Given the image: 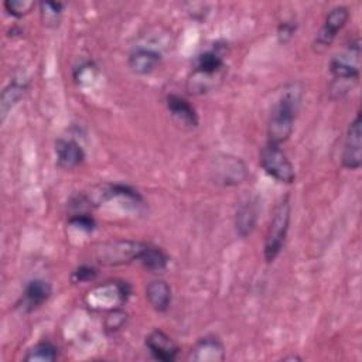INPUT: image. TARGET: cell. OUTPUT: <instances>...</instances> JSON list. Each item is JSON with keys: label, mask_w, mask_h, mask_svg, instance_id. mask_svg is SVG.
<instances>
[{"label": "cell", "mask_w": 362, "mask_h": 362, "mask_svg": "<svg viewBox=\"0 0 362 362\" xmlns=\"http://www.w3.org/2000/svg\"><path fill=\"white\" fill-rule=\"evenodd\" d=\"M301 102V88L297 83H290L284 88L279 99L272 107L267 122L269 141L281 144L294 130V122Z\"/></svg>", "instance_id": "6da1fadb"}, {"label": "cell", "mask_w": 362, "mask_h": 362, "mask_svg": "<svg viewBox=\"0 0 362 362\" xmlns=\"http://www.w3.org/2000/svg\"><path fill=\"white\" fill-rule=\"evenodd\" d=\"M359 58L361 41L359 38L351 40L341 52L335 54L329 61V72L332 75L331 96L341 99L354 89L359 79Z\"/></svg>", "instance_id": "7a4b0ae2"}, {"label": "cell", "mask_w": 362, "mask_h": 362, "mask_svg": "<svg viewBox=\"0 0 362 362\" xmlns=\"http://www.w3.org/2000/svg\"><path fill=\"white\" fill-rule=\"evenodd\" d=\"M290 219H291V204H290V197L286 195L276 205L267 232H266L263 253L267 263H272L280 255L288 228H290Z\"/></svg>", "instance_id": "3957f363"}, {"label": "cell", "mask_w": 362, "mask_h": 362, "mask_svg": "<svg viewBox=\"0 0 362 362\" xmlns=\"http://www.w3.org/2000/svg\"><path fill=\"white\" fill-rule=\"evenodd\" d=\"M259 164L267 175L279 182L291 184L296 180L294 165L288 160L287 154L281 150L280 144L267 141L259 153Z\"/></svg>", "instance_id": "277c9868"}, {"label": "cell", "mask_w": 362, "mask_h": 362, "mask_svg": "<svg viewBox=\"0 0 362 362\" xmlns=\"http://www.w3.org/2000/svg\"><path fill=\"white\" fill-rule=\"evenodd\" d=\"M211 175L215 184L232 187L243 182L247 177V168L239 157L221 154L214 157L211 165Z\"/></svg>", "instance_id": "5b68a950"}, {"label": "cell", "mask_w": 362, "mask_h": 362, "mask_svg": "<svg viewBox=\"0 0 362 362\" xmlns=\"http://www.w3.org/2000/svg\"><path fill=\"white\" fill-rule=\"evenodd\" d=\"M348 18H349V11L345 6L332 7L327 13L324 18V24L313 41V49L318 54L327 51L334 42V40L337 38V34L345 27Z\"/></svg>", "instance_id": "8992f818"}, {"label": "cell", "mask_w": 362, "mask_h": 362, "mask_svg": "<svg viewBox=\"0 0 362 362\" xmlns=\"http://www.w3.org/2000/svg\"><path fill=\"white\" fill-rule=\"evenodd\" d=\"M342 165L348 170H358L362 165V119L361 112L349 123L344 146H342Z\"/></svg>", "instance_id": "52a82bcc"}, {"label": "cell", "mask_w": 362, "mask_h": 362, "mask_svg": "<svg viewBox=\"0 0 362 362\" xmlns=\"http://www.w3.org/2000/svg\"><path fill=\"white\" fill-rule=\"evenodd\" d=\"M225 49L221 45H214L212 48L197 55L194 61V75L198 76L199 85L195 88L198 90L202 89V82H209L214 76H216L225 66Z\"/></svg>", "instance_id": "ba28073f"}, {"label": "cell", "mask_w": 362, "mask_h": 362, "mask_svg": "<svg viewBox=\"0 0 362 362\" xmlns=\"http://www.w3.org/2000/svg\"><path fill=\"white\" fill-rule=\"evenodd\" d=\"M143 246L144 243L141 242H130V240L115 242V243H110L109 247L103 246V249H99L98 259L100 263H105V264H122V263L139 259Z\"/></svg>", "instance_id": "9c48e42d"}, {"label": "cell", "mask_w": 362, "mask_h": 362, "mask_svg": "<svg viewBox=\"0 0 362 362\" xmlns=\"http://www.w3.org/2000/svg\"><path fill=\"white\" fill-rule=\"evenodd\" d=\"M148 352L151 354V356L157 361L161 362H173L177 359L178 356V351L180 348L177 346V344L173 341V338L170 335H167L164 331L161 329H154L151 331L144 341Z\"/></svg>", "instance_id": "30bf717a"}, {"label": "cell", "mask_w": 362, "mask_h": 362, "mask_svg": "<svg viewBox=\"0 0 362 362\" xmlns=\"http://www.w3.org/2000/svg\"><path fill=\"white\" fill-rule=\"evenodd\" d=\"M161 52L153 47L136 45L127 58L129 68L137 75H148L158 68Z\"/></svg>", "instance_id": "8fae6325"}, {"label": "cell", "mask_w": 362, "mask_h": 362, "mask_svg": "<svg viewBox=\"0 0 362 362\" xmlns=\"http://www.w3.org/2000/svg\"><path fill=\"white\" fill-rule=\"evenodd\" d=\"M187 359L197 361V362L223 361L225 359V346L219 338H216L214 335H206L204 338H199L194 344Z\"/></svg>", "instance_id": "7c38bea8"}, {"label": "cell", "mask_w": 362, "mask_h": 362, "mask_svg": "<svg viewBox=\"0 0 362 362\" xmlns=\"http://www.w3.org/2000/svg\"><path fill=\"white\" fill-rule=\"evenodd\" d=\"M167 109L170 115L184 127L187 129H194L198 126L199 119L197 115L195 107L182 96L171 93L165 99Z\"/></svg>", "instance_id": "4fadbf2b"}, {"label": "cell", "mask_w": 362, "mask_h": 362, "mask_svg": "<svg viewBox=\"0 0 362 362\" xmlns=\"http://www.w3.org/2000/svg\"><path fill=\"white\" fill-rule=\"evenodd\" d=\"M52 294V287L48 281L41 279H34L28 281V284L24 288L21 303L18 304L20 308L25 313H30L40 305H42Z\"/></svg>", "instance_id": "5bb4252c"}, {"label": "cell", "mask_w": 362, "mask_h": 362, "mask_svg": "<svg viewBox=\"0 0 362 362\" xmlns=\"http://www.w3.org/2000/svg\"><path fill=\"white\" fill-rule=\"evenodd\" d=\"M55 156L57 164L64 170H72L82 164L85 158V153L82 147L69 139H58L55 141Z\"/></svg>", "instance_id": "9a60e30c"}, {"label": "cell", "mask_w": 362, "mask_h": 362, "mask_svg": "<svg viewBox=\"0 0 362 362\" xmlns=\"http://www.w3.org/2000/svg\"><path fill=\"white\" fill-rule=\"evenodd\" d=\"M257 214H259V209H257L256 199L247 198L246 201L240 202L235 214V229L240 238H246L255 230L256 222H257Z\"/></svg>", "instance_id": "2e32d148"}, {"label": "cell", "mask_w": 362, "mask_h": 362, "mask_svg": "<svg viewBox=\"0 0 362 362\" xmlns=\"http://www.w3.org/2000/svg\"><path fill=\"white\" fill-rule=\"evenodd\" d=\"M146 298L156 311L164 313L171 304V288L164 280H151L146 286Z\"/></svg>", "instance_id": "e0dca14e"}, {"label": "cell", "mask_w": 362, "mask_h": 362, "mask_svg": "<svg viewBox=\"0 0 362 362\" xmlns=\"http://www.w3.org/2000/svg\"><path fill=\"white\" fill-rule=\"evenodd\" d=\"M139 260L146 269H148L151 272H156V273L163 272L168 264V257L160 247L146 245V243L141 249Z\"/></svg>", "instance_id": "ac0fdd59"}, {"label": "cell", "mask_w": 362, "mask_h": 362, "mask_svg": "<svg viewBox=\"0 0 362 362\" xmlns=\"http://www.w3.org/2000/svg\"><path fill=\"white\" fill-rule=\"evenodd\" d=\"M25 89H27V85L20 81H13L3 89L1 100H0L1 119H4L8 110H11V107L23 98Z\"/></svg>", "instance_id": "d6986e66"}, {"label": "cell", "mask_w": 362, "mask_h": 362, "mask_svg": "<svg viewBox=\"0 0 362 362\" xmlns=\"http://www.w3.org/2000/svg\"><path fill=\"white\" fill-rule=\"evenodd\" d=\"M57 358H58L57 346L49 341H41V342H37L34 346H31L27 351L24 361H27V362H52Z\"/></svg>", "instance_id": "ffe728a7"}, {"label": "cell", "mask_w": 362, "mask_h": 362, "mask_svg": "<svg viewBox=\"0 0 362 362\" xmlns=\"http://www.w3.org/2000/svg\"><path fill=\"white\" fill-rule=\"evenodd\" d=\"M64 4L55 1H44L41 3V20L47 27H55L59 23V17L62 14Z\"/></svg>", "instance_id": "44dd1931"}, {"label": "cell", "mask_w": 362, "mask_h": 362, "mask_svg": "<svg viewBox=\"0 0 362 362\" xmlns=\"http://www.w3.org/2000/svg\"><path fill=\"white\" fill-rule=\"evenodd\" d=\"M34 7V1L30 0H7L4 1V8L14 17L20 18L30 13Z\"/></svg>", "instance_id": "7402d4cb"}, {"label": "cell", "mask_w": 362, "mask_h": 362, "mask_svg": "<svg viewBox=\"0 0 362 362\" xmlns=\"http://www.w3.org/2000/svg\"><path fill=\"white\" fill-rule=\"evenodd\" d=\"M297 30V24L291 20H284L277 27V38L281 44L288 42Z\"/></svg>", "instance_id": "603a6c76"}, {"label": "cell", "mask_w": 362, "mask_h": 362, "mask_svg": "<svg viewBox=\"0 0 362 362\" xmlns=\"http://www.w3.org/2000/svg\"><path fill=\"white\" fill-rule=\"evenodd\" d=\"M98 272L95 267L89 266V264H81L74 273H72V279L76 283H83V281H92L96 277Z\"/></svg>", "instance_id": "cb8c5ba5"}, {"label": "cell", "mask_w": 362, "mask_h": 362, "mask_svg": "<svg viewBox=\"0 0 362 362\" xmlns=\"http://www.w3.org/2000/svg\"><path fill=\"white\" fill-rule=\"evenodd\" d=\"M69 223H72L74 226H78L86 232L93 230L95 228V221L88 215V214H75L69 218Z\"/></svg>", "instance_id": "d4e9b609"}, {"label": "cell", "mask_w": 362, "mask_h": 362, "mask_svg": "<svg viewBox=\"0 0 362 362\" xmlns=\"http://www.w3.org/2000/svg\"><path fill=\"white\" fill-rule=\"evenodd\" d=\"M126 322V314L117 310H113L106 318V327L109 329H119Z\"/></svg>", "instance_id": "484cf974"}]
</instances>
